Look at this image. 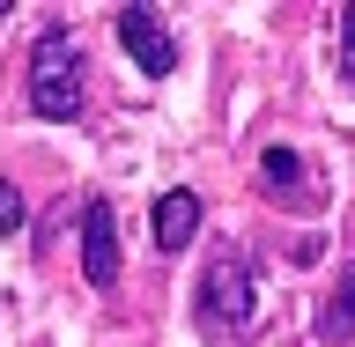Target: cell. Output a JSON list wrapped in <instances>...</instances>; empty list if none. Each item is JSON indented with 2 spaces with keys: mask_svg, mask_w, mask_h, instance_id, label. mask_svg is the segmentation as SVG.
Segmentation results:
<instances>
[{
  "mask_svg": "<svg viewBox=\"0 0 355 347\" xmlns=\"http://www.w3.org/2000/svg\"><path fill=\"white\" fill-rule=\"evenodd\" d=\"M252 310H259V274L244 266V251L222 244L200 274V326H207V340H237L252 326Z\"/></svg>",
  "mask_w": 355,
  "mask_h": 347,
  "instance_id": "1",
  "label": "cell"
},
{
  "mask_svg": "<svg viewBox=\"0 0 355 347\" xmlns=\"http://www.w3.org/2000/svg\"><path fill=\"white\" fill-rule=\"evenodd\" d=\"M30 111L37 118H74L82 111V44L67 30H44L30 44Z\"/></svg>",
  "mask_w": 355,
  "mask_h": 347,
  "instance_id": "2",
  "label": "cell"
},
{
  "mask_svg": "<svg viewBox=\"0 0 355 347\" xmlns=\"http://www.w3.org/2000/svg\"><path fill=\"white\" fill-rule=\"evenodd\" d=\"M119 44L133 52V66H141L148 82L178 74V44H171V30H163L155 8H119Z\"/></svg>",
  "mask_w": 355,
  "mask_h": 347,
  "instance_id": "3",
  "label": "cell"
},
{
  "mask_svg": "<svg viewBox=\"0 0 355 347\" xmlns=\"http://www.w3.org/2000/svg\"><path fill=\"white\" fill-rule=\"evenodd\" d=\"M82 274H89V288H119V215H111V199H82Z\"/></svg>",
  "mask_w": 355,
  "mask_h": 347,
  "instance_id": "4",
  "label": "cell"
},
{
  "mask_svg": "<svg viewBox=\"0 0 355 347\" xmlns=\"http://www.w3.org/2000/svg\"><path fill=\"white\" fill-rule=\"evenodd\" d=\"M193 229H200V193H185V185H178V193L155 199V244H163V251H185V244H193Z\"/></svg>",
  "mask_w": 355,
  "mask_h": 347,
  "instance_id": "5",
  "label": "cell"
},
{
  "mask_svg": "<svg viewBox=\"0 0 355 347\" xmlns=\"http://www.w3.org/2000/svg\"><path fill=\"white\" fill-rule=\"evenodd\" d=\"M318 340H326V347H348L355 340V259H348V274H340V288L326 296V310H318Z\"/></svg>",
  "mask_w": 355,
  "mask_h": 347,
  "instance_id": "6",
  "label": "cell"
},
{
  "mask_svg": "<svg viewBox=\"0 0 355 347\" xmlns=\"http://www.w3.org/2000/svg\"><path fill=\"white\" fill-rule=\"evenodd\" d=\"M259 177H266V193L296 199V193H304V155H296V148H266L259 155Z\"/></svg>",
  "mask_w": 355,
  "mask_h": 347,
  "instance_id": "7",
  "label": "cell"
},
{
  "mask_svg": "<svg viewBox=\"0 0 355 347\" xmlns=\"http://www.w3.org/2000/svg\"><path fill=\"white\" fill-rule=\"evenodd\" d=\"M22 222H30V207H22V193L0 177V237H22Z\"/></svg>",
  "mask_w": 355,
  "mask_h": 347,
  "instance_id": "8",
  "label": "cell"
},
{
  "mask_svg": "<svg viewBox=\"0 0 355 347\" xmlns=\"http://www.w3.org/2000/svg\"><path fill=\"white\" fill-rule=\"evenodd\" d=\"M340 74H348V89H355V8L340 15Z\"/></svg>",
  "mask_w": 355,
  "mask_h": 347,
  "instance_id": "9",
  "label": "cell"
}]
</instances>
